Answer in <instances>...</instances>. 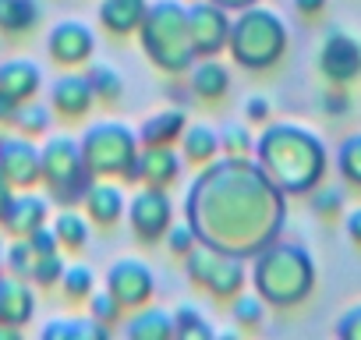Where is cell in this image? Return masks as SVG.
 Returning <instances> with one entry per match:
<instances>
[{
    "label": "cell",
    "mask_w": 361,
    "mask_h": 340,
    "mask_svg": "<svg viewBox=\"0 0 361 340\" xmlns=\"http://www.w3.org/2000/svg\"><path fill=\"white\" fill-rule=\"evenodd\" d=\"M322 71L333 82H350L361 71V47L340 32H333L322 47Z\"/></svg>",
    "instance_id": "obj_1"
},
{
    "label": "cell",
    "mask_w": 361,
    "mask_h": 340,
    "mask_svg": "<svg viewBox=\"0 0 361 340\" xmlns=\"http://www.w3.org/2000/svg\"><path fill=\"white\" fill-rule=\"evenodd\" d=\"M248 114H252V117H266V103H262V99H252V103H248Z\"/></svg>",
    "instance_id": "obj_8"
},
{
    "label": "cell",
    "mask_w": 361,
    "mask_h": 340,
    "mask_svg": "<svg viewBox=\"0 0 361 340\" xmlns=\"http://www.w3.org/2000/svg\"><path fill=\"white\" fill-rule=\"evenodd\" d=\"M340 333L343 336H361V308H350V315L340 322Z\"/></svg>",
    "instance_id": "obj_3"
},
{
    "label": "cell",
    "mask_w": 361,
    "mask_h": 340,
    "mask_svg": "<svg viewBox=\"0 0 361 340\" xmlns=\"http://www.w3.org/2000/svg\"><path fill=\"white\" fill-rule=\"evenodd\" d=\"M336 206H340V195H336V192H326V195H319V202H315L319 213H333Z\"/></svg>",
    "instance_id": "obj_4"
},
{
    "label": "cell",
    "mask_w": 361,
    "mask_h": 340,
    "mask_svg": "<svg viewBox=\"0 0 361 340\" xmlns=\"http://www.w3.org/2000/svg\"><path fill=\"white\" fill-rule=\"evenodd\" d=\"M347 234H350V238L361 245V210H354V213L347 217Z\"/></svg>",
    "instance_id": "obj_5"
},
{
    "label": "cell",
    "mask_w": 361,
    "mask_h": 340,
    "mask_svg": "<svg viewBox=\"0 0 361 340\" xmlns=\"http://www.w3.org/2000/svg\"><path fill=\"white\" fill-rule=\"evenodd\" d=\"M71 291H75V294L89 291V273H82V269H78V273H71Z\"/></svg>",
    "instance_id": "obj_6"
},
{
    "label": "cell",
    "mask_w": 361,
    "mask_h": 340,
    "mask_svg": "<svg viewBox=\"0 0 361 340\" xmlns=\"http://www.w3.org/2000/svg\"><path fill=\"white\" fill-rule=\"evenodd\" d=\"M340 166H343L347 181L361 185V135L347 138V145H343V152H340Z\"/></svg>",
    "instance_id": "obj_2"
},
{
    "label": "cell",
    "mask_w": 361,
    "mask_h": 340,
    "mask_svg": "<svg viewBox=\"0 0 361 340\" xmlns=\"http://www.w3.org/2000/svg\"><path fill=\"white\" fill-rule=\"evenodd\" d=\"M298 8H301L305 15H315V11L326 8V0H298Z\"/></svg>",
    "instance_id": "obj_7"
}]
</instances>
